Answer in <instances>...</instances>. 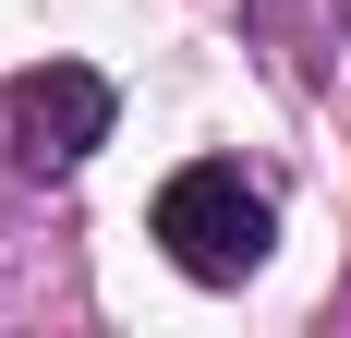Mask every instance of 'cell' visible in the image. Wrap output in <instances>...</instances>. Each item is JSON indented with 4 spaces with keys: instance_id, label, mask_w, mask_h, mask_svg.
I'll use <instances>...</instances> for the list:
<instances>
[{
    "instance_id": "obj_1",
    "label": "cell",
    "mask_w": 351,
    "mask_h": 338,
    "mask_svg": "<svg viewBox=\"0 0 351 338\" xmlns=\"http://www.w3.org/2000/svg\"><path fill=\"white\" fill-rule=\"evenodd\" d=\"M267 242H279V205L254 194L230 157H194L158 181V254H170L194 290H243L267 266Z\"/></svg>"
},
{
    "instance_id": "obj_2",
    "label": "cell",
    "mask_w": 351,
    "mask_h": 338,
    "mask_svg": "<svg viewBox=\"0 0 351 338\" xmlns=\"http://www.w3.org/2000/svg\"><path fill=\"white\" fill-rule=\"evenodd\" d=\"M109 121H121V97H109V73H85V61H36V73H12V97H0V133H12V169H25V181H73V169L109 145Z\"/></svg>"
},
{
    "instance_id": "obj_3",
    "label": "cell",
    "mask_w": 351,
    "mask_h": 338,
    "mask_svg": "<svg viewBox=\"0 0 351 338\" xmlns=\"http://www.w3.org/2000/svg\"><path fill=\"white\" fill-rule=\"evenodd\" d=\"M254 12H267V25H291V0H254Z\"/></svg>"
}]
</instances>
